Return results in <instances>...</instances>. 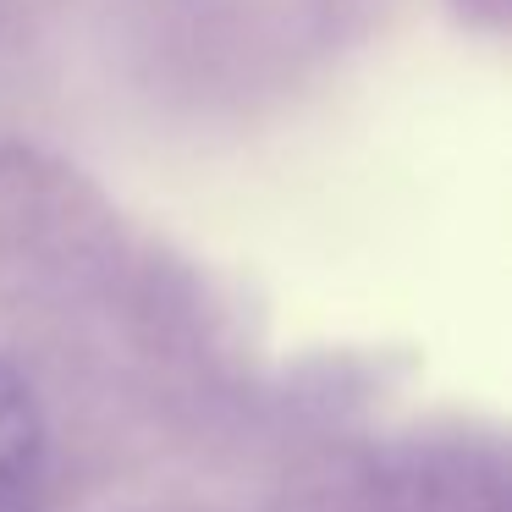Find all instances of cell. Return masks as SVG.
<instances>
[{
	"mask_svg": "<svg viewBox=\"0 0 512 512\" xmlns=\"http://www.w3.org/2000/svg\"><path fill=\"white\" fill-rule=\"evenodd\" d=\"M39 446H45V424H39L34 386L12 364H0V501L34 479Z\"/></svg>",
	"mask_w": 512,
	"mask_h": 512,
	"instance_id": "6da1fadb",
	"label": "cell"
}]
</instances>
